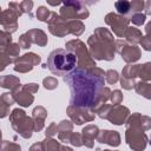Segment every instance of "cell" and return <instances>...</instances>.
Instances as JSON below:
<instances>
[{"instance_id":"52a82bcc","label":"cell","mask_w":151,"mask_h":151,"mask_svg":"<svg viewBox=\"0 0 151 151\" xmlns=\"http://www.w3.org/2000/svg\"><path fill=\"white\" fill-rule=\"evenodd\" d=\"M125 139L127 145L134 151H143L146 147L147 136L142 129L137 126H126Z\"/></svg>"},{"instance_id":"ac0fdd59","label":"cell","mask_w":151,"mask_h":151,"mask_svg":"<svg viewBox=\"0 0 151 151\" xmlns=\"http://www.w3.org/2000/svg\"><path fill=\"white\" fill-rule=\"evenodd\" d=\"M13 96H14L15 101H17L19 105L24 106V107L29 106V105L33 103V100H34L33 93L28 92V91L24 87V85H22V86L20 85L17 90H14V91H13Z\"/></svg>"},{"instance_id":"f546056e","label":"cell","mask_w":151,"mask_h":151,"mask_svg":"<svg viewBox=\"0 0 151 151\" xmlns=\"http://www.w3.org/2000/svg\"><path fill=\"white\" fill-rule=\"evenodd\" d=\"M42 145H44V150L45 151H60V149H61L60 143L57 142L55 139L51 138V137H47L42 142Z\"/></svg>"},{"instance_id":"277c9868","label":"cell","mask_w":151,"mask_h":151,"mask_svg":"<svg viewBox=\"0 0 151 151\" xmlns=\"http://www.w3.org/2000/svg\"><path fill=\"white\" fill-rule=\"evenodd\" d=\"M9 120L12 127L24 138H31L34 131V122L32 118L26 116L25 111L20 109H14L9 114Z\"/></svg>"},{"instance_id":"bcb514c9","label":"cell","mask_w":151,"mask_h":151,"mask_svg":"<svg viewBox=\"0 0 151 151\" xmlns=\"http://www.w3.org/2000/svg\"><path fill=\"white\" fill-rule=\"evenodd\" d=\"M144 9H145V15H146V14H147V15H151V0L145 2Z\"/></svg>"},{"instance_id":"cb8c5ba5","label":"cell","mask_w":151,"mask_h":151,"mask_svg":"<svg viewBox=\"0 0 151 151\" xmlns=\"http://www.w3.org/2000/svg\"><path fill=\"white\" fill-rule=\"evenodd\" d=\"M15 101L13 93H4L1 96V117H6L8 113L9 106Z\"/></svg>"},{"instance_id":"30bf717a","label":"cell","mask_w":151,"mask_h":151,"mask_svg":"<svg viewBox=\"0 0 151 151\" xmlns=\"http://www.w3.org/2000/svg\"><path fill=\"white\" fill-rule=\"evenodd\" d=\"M48 29L53 35L57 37H65L67 34H70V25L68 21L64 20L59 14L52 12L51 17L48 19Z\"/></svg>"},{"instance_id":"d6a6232c","label":"cell","mask_w":151,"mask_h":151,"mask_svg":"<svg viewBox=\"0 0 151 151\" xmlns=\"http://www.w3.org/2000/svg\"><path fill=\"white\" fill-rule=\"evenodd\" d=\"M118 79H119V76H118V72L116 70H109L105 73V80L109 84H114L118 81Z\"/></svg>"},{"instance_id":"ba28073f","label":"cell","mask_w":151,"mask_h":151,"mask_svg":"<svg viewBox=\"0 0 151 151\" xmlns=\"http://www.w3.org/2000/svg\"><path fill=\"white\" fill-rule=\"evenodd\" d=\"M19 46L21 48H28L31 46V44H37L39 46H45L47 44V37L45 34V32H42L41 29H29L26 33L21 34L19 38Z\"/></svg>"},{"instance_id":"5bb4252c","label":"cell","mask_w":151,"mask_h":151,"mask_svg":"<svg viewBox=\"0 0 151 151\" xmlns=\"http://www.w3.org/2000/svg\"><path fill=\"white\" fill-rule=\"evenodd\" d=\"M138 71H139V65H126L122 72V78H120V84L125 90H131L134 87V79L138 77Z\"/></svg>"},{"instance_id":"f35d334b","label":"cell","mask_w":151,"mask_h":151,"mask_svg":"<svg viewBox=\"0 0 151 151\" xmlns=\"http://www.w3.org/2000/svg\"><path fill=\"white\" fill-rule=\"evenodd\" d=\"M70 143L74 146H81L84 145L83 143V136L80 133H72L70 137Z\"/></svg>"},{"instance_id":"ee69618b","label":"cell","mask_w":151,"mask_h":151,"mask_svg":"<svg viewBox=\"0 0 151 151\" xmlns=\"http://www.w3.org/2000/svg\"><path fill=\"white\" fill-rule=\"evenodd\" d=\"M24 87H25L28 92H31V93H35V92H38V90H39V86H38V84H35V83L26 84V85H24Z\"/></svg>"},{"instance_id":"9c48e42d","label":"cell","mask_w":151,"mask_h":151,"mask_svg":"<svg viewBox=\"0 0 151 151\" xmlns=\"http://www.w3.org/2000/svg\"><path fill=\"white\" fill-rule=\"evenodd\" d=\"M105 22L111 27V29L113 31V33L117 37H123L126 32V29L129 28V22L130 20L126 17H123L120 14L117 13H109L105 17Z\"/></svg>"},{"instance_id":"4316f807","label":"cell","mask_w":151,"mask_h":151,"mask_svg":"<svg viewBox=\"0 0 151 151\" xmlns=\"http://www.w3.org/2000/svg\"><path fill=\"white\" fill-rule=\"evenodd\" d=\"M138 77L140 78V81L151 80V63H145V64L139 65Z\"/></svg>"},{"instance_id":"7bdbcfd3","label":"cell","mask_w":151,"mask_h":151,"mask_svg":"<svg viewBox=\"0 0 151 151\" xmlns=\"http://www.w3.org/2000/svg\"><path fill=\"white\" fill-rule=\"evenodd\" d=\"M140 45H142V47H143L144 50L151 51V37H149V35L143 37L142 40H140Z\"/></svg>"},{"instance_id":"f1b7e54d","label":"cell","mask_w":151,"mask_h":151,"mask_svg":"<svg viewBox=\"0 0 151 151\" xmlns=\"http://www.w3.org/2000/svg\"><path fill=\"white\" fill-rule=\"evenodd\" d=\"M68 25H70V32L72 34H74L76 37L81 35V33L85 29V25L80 20H70Z\"/></svg>"},{"instance_id":"ab89813d","label":"cell","mask_w":151,"mask_h":151,"mask_svg":"<svg viewBox=\"0 0 151 151\" xmlns=\"http://www.w3.org/2000/svg\"><path fill=\"white\" fill-rule=\"evenodd\" d=\"M9 44H12L11 33H7V32L2 31V32H1V48H5V47L8 46Z\"/></svg>"},{"instance_id":"7a4b0ae2","label":"cell","mask_w":151,"mask_h":151,"mask_svg":"<svg viewBox=\"0 0 151 151\" xmlns=\"http://www.w3.org/2000/svg\"><path fill=\"white\" fill-rule=\"evenodd\" d=\"M88 52L93 59L112 60L116 53V42L112 33L103 27H98L88 38Z\"/></svg>"},{"instance_id":"4fadbf2b","label":"cell","mask_w":151,"mask_h":151,"mask_svg":"<svg viewBox=\"0 0 151 151\" xmlns=\"http://www.w3.org/2000/svg\"><path fill=\"white\" fill-rule=\"evenodd\" d=\"M129 117H130V110L127 107L122 106V105H112L111 110L107 113L106 119L110 120L112 124L122 125L126 123Z\"/></svg>"},{"instance_id":"836d02e7","label":"cell","mask_w":151,"mask_h":151,"mask_svg":"<svg viewBox=\"0 0 151 151\" xmlns=\"http://www.w3.org/2000/svg\"><path fill=\"white\" fill-rule=\"evenodd\" d=\"M72 129H73V124L68 120H63L58 124V133H61V132H72Z\"/></svg>"},{"instance_id":"8992f818","label":"cell","mask_w":151,"mask_h":151,"mask_svg":"<svg viewBox=\"0 0 151 151\" xmlns=\"http://www.w3.org/2000/svg\"><path fill=\"white\" fill-rule=\"evenodd\" d=\"M59 15L66 21L81 20V19H86L90 15V12L86 8V2H83V1H66L61 6Z\"/></svg>"},{"instance_id":"b9f144b4","label":"cell","mask_w":151,"mask_h":151,"mask_svg":"<svg viewBox=\"0 0 151 151\" xmlns=\"http://www.w3.org/2000/svg\"><path fill=\"white\" fill-rule=\"evenodd\" d=\"M57 133H58V125H57L55 123H52V124L46 129V132H45L46 137H53V136L57 134Z\"/></svg>"},{"instance_id":"44dd1931","label":"cell","mask_w":151,"mask_h":151,"mask_svg":"<svg viewBox=\"0 0 151 151\" xmlns=\"http://www.w3.org/2000/svg\"><path fill=\"white\" fill-rule=\"evenodd\" d=\"M33 122H34V131H41L44 127L45 119L47 117V111L42 106H37L33 110Z\"/></svg>"},{"instance_id":"83f0119b","label":"cell","mask_w":151,"mask_h":151,"mask_svg":"<svg viewBox=\"0 0 151 151\" xmlns=\"http://www.w3.org/2000/svg\"><path fill=\"white\" fill-rule=\"evenodd\" d=\"M114 7L118 11V14H120L123 17H125V15L131 13V1H125V0L116 1L114 2Z\"/></svg>"},{"instance_id":"9a60e30c","label":"cell","mask_w":151,"mask_h":151,"mask_svg":"<svg viewBox=\"0 0 151 151\" xmlns=\"http://www.w3.org/2000/svg\"><path fill=\"white\" fill-rule=\"evenodd\" d=\"M18 15L11 11L9 8L6 11L1 12V17H0V22L2 26V31L7 32V33H13L17 31L18 28Z\"/></svg>"},{"instance_id":"e0dca14e","label":"cell","mask_w":151,"mask_h":151,"mask_svg":"<svg viewBox=\"0 0 151 151\" xmlns=\"http://www.w3.org/2000/svg\"><path fill=\"white\" fill-rule=\"evenodd\" d=\"M97 140L101 144H109L111 146H118L120 144V136L117 131L103 130V131H99Z\"/></svg>"},{"instance_id":"d4e9b609","label":"cell","mask_w":151,"mask_h":151,"mask_svg":"<svg viewBox=\"0 0 151 151\" xmlns=\"http://www.w3.org/2000/svg\"><path fill=\"white\" fill-rule=\"evenodd\" d=\"M134 90L139 96H143L146 99H151V84L146 81H138L134 84Z\"/></svg>"},{"instance_id":"d590c367","label":"cell","mask_w":151,"mask_h":151,"mask_svg":"<svg viewBox=\"0 0 151 151\" xmlns=\"http://www.w3.org/2000/svg\"><path fill=\"white\" fill-rule=\"evenodd\" d=\"M42 84H44L45 88L53 90V88H55L58 86V80L55 78H53V77H47V78H45L42 80Z\"/></svg>"},{"instance_id":"484cf974","label":"cell","mask_w":151,"mask_h":151,"mask_svg":"<svg viewBox=\"0 0 151 151\" xmlns=\"http://www.w3.org/2000/svg\"><path fill=\"white\" fill-rule=\"evenodd\" d=\"M19 51H20V46L19 44H9L8 46H6L5 48H1V53L9 57L13 61L17 59V57L19 55Z\"/></svg>"},{"instance_id":"f907efd6","label":"cell","mask_w":151,"mask_h":151,"mask_svg":"<svg viewBox=\"0 0 151 151\" xmlns=\"http://www.w3.org/2000/svg\"><path fill=\"white\" fill-rule=\"evenodd\" d=\"M150 144H151V138H150Z\"/></svg>"},{"instance_id":"e575fe53","label":"cell","mask_w":151,"mask_h":151,"mask_svg":"<svg viewBox=\"0 0 151 151\" xmlns=\"http://www.w3.org/2000/svg\"><path fill=\"white\" fill-rule=\"evenodd\" d=\"M1 151H21V147H20V145H18L15 143L4 140L2 146H1Z\"/></svg>"},{"instance_id":"f6af8a7d","label":"cell","mask_w":151,"mask_h":151,"mask_svg":"<svg viewBox=\"0 0 151 151\" xmlns=\"http://www.w3.org/2000/svg\"><path fill=\"white\" fill-rule=\"evenodd\" d=\"M29 151H45V150H44L42 142H41V143H34V144L29 147Z\"/></svg>"},{"instance_id":"8fae6325","label":"cell","mask_w":151,"mask_h":151,"mask_svg":"<svg viewBox=\"0 0 151 151\" xmlns=\"http://www.w3.org/2000/svg\"><path fill=\"white\" fill-rule=\"evenodd\" d=\"M67 114L71 118L73 123L77 125H81L87 122H92L94 119V113L92 112L91 109L86 107H79V106H72L68 105L67 107Z\"/></svg>"},{"instance_id":"6da1fadb","label":"cell","mask_w":151,"mask_h":151,"mask_svg":"<svg viewBox=\"0 0 151 151\" xmlns=\"http://www.w3.org/2000/svg\"><path fill=\"white\" fill-rule=\"evenodd\" d=\"M64 80L71 91L70 105L92 109L104 90L105 73L97 66L93 68L77 67Z\"/></svg>"},{"instance_id":"603a6c76","label":"cell","mask_w":151,"mask_h":151,"mask_svg":"<svg viewBox=\"0 0 151 151\" xmlns=\"http://www.w3.org/2000/svg\"><path fill=\"white\" fill-rule=\"evenodd\" d=\"M124 37L126 38V41L130 44V45H136L138 42H140L143 35H142V32L138 29V28H134V27H129L124 34Z\"/></svg>"},{"instance_id":"7c38bea8","label":"cell","mask_w":151,"mask_h":151,"mask_svg":"<svg viewBox=\"0 0 151 151\" xmlns=\"http://www.w3.org/2000/svg\"><path fill=\"white\" fill-rule=\"evenodd\" d=\"M40 57L34 53H26L22 57H19L14 60V71L26 73L33 68L34 65H38L40 63Z\"/></svg>"},{"instance_id":"5b68a950","label":"cell","mask_w":151,"mask_h":151,"mask_svg":"<svg viewBox=\"0 0 151 151\" xmlns=\"http://www.w3.org/2000/svg\"><path fill=\"white\" fill-rule=\"evenodd\" d=\"M66 50L73 52L77 55L79 67H81V68H93V67H96L94 59L91 57L90 52L87 51L85 44L81 40L74 39V40L67 41L66 42Z\"/></svg>"},{"instance_id":"4dcf8cb0","label":"cell","mask_w":151,"mask_h":151,"mask_svg":"<svg viewBox=\"0 0 151 151\" xmlns=\"http://www.w3.org/2000/svg\"><path fill=\"white\" fill-rule=\"evenodd\" d=\"M51 13L52 12H50L45 6H40L39 8H38V11H37V18L40 20V21H48V19H50V17H51Z\"/></svg>"},{"instance_id":"1f68e13d","label":"cell","mask_w":151,"mask_h":151,"mask_svg":"<svg viewBox=\"0 0 151 151\" xmlns=\"http://www.w3.org/2000/svg\"><path fill=\"white\" fill-rule=\"evenodd\" d=\"M145 19H146V15H145V13H133L131 17H130V21L132 22V24H134V25H137V26H140V25H143L144 22H145Z\"/></svg>"},{"instance_id":"c3c4849f","label":"cell","mask_w":151,"mask_h":151,"mask_svg":"<svg viewBox=\"0 0 151 151\" xmlns=\"http://www.w3.org/2000/svg\"><path fill=\"white\" fill-rule=\"evenodd\" d=\"M60 151H73V150H72L71 147H68V146H63V145H61Z\"/></svg>"},{"instance_id":"74e56055","label":"cell","mask_w":151,"mask_h":151,"mask_svg":"<svg viewBox=\"0 0 151 151\" xmlns=\"http://www.w3.org/2000/svg\"><path fill=\"white\" fill-rule=\"evenodd\" d=\"M145 6V2L144 1H140V0H134V1H131V13H140L142 9L144 8Z\"/></svg>"},{"instance_id":"ffe728a7","label":"cell","mask_w":151,"mask_h":151,"mask_svg":"<svg viewBox=\"0 0 151 151\" xmlns=\"http://www.w3.org/2000/svg\"><path fill=\"white\" fill-rule=\"evenodd\" d=\"M81 136H83V143L85 146L87 147H93L94 145V139L98 137L99 134V130L96 125H87L81 131Z\"/></svg>"},{"instance_id":"7402d4cb","label":"cell","mask_w":151,"mask_h":151,"mask_svg":"<svg viewBox=\"0 0 151 151\" xmlns=\"http://www.w3.org/2000/svg\"><path fill=\"white\" fill-rule=\"evenodd\" d=\"M0 84L4 88H9V90L14 91L20 86V80H19V78H17L12 74H7V76L1 77Z\"/></svg>"},{"instance_id":"681fc988","label":"cell","mask_w":151,"mask_h":151,"mask_svg":"<svg viewBox=\"0 0 151 151\" xmlns=\"http://www.w3.org/2000/svg\"><path fill=\"white\" fill-rule=\"evenodd\" d=\"M104 151H113V150H104ZM114 151H117V150H114Z\"/></svg>"},{"instance_id":"7dc6e473","label":"cell","mask_w":151,"mask_h":151,"mask_svg":"<svg viewBox=\"0 0 151 151\" xmlns=\"http://www.w3.org/2000/svg\"><path fill=\"white\" fill-rule=\"evenodd\" d=\"M145 32H146V35L151 37V21L145 26Z\"/></svg>"},{"instance_id":"2e32d148","label":"cell","mask_w":151,"mask_h":151,"mask_svg":"<svg viewBox=\"0 0 151 151\" xmlns=\"http://www.w3.org/2000/svg\"><path fill=\"white\" fill-rule=\"evenodd\" d=\"M126 126H137L143 131H146L151 129V118L136 112L129 117V119L126 120Z\"/></svg>"},{"instance_id":"d6986e66","label":"cell","mask_w":151,"mask_h":151,"mask_svg":"<svg viewBox=\"0 0 151 151\" xmlns=\"http://www.w3.org/2000/svg\"><path fill=\"white\" fill-rule=\"evenodd\" d=\"M120 55L127 64H131V63L137 61L140 58V50L136 45H126L125 44L120 51Z\"/></svg>"},{"instance_id":"8d00e7d4","label":"cell","mask_w":151,"mask_h":151,"mask_svg":"<svg viewBox=\"0 0 151 151\" xmlns=\"http://www.w3.org/2000/svg\"><path fill=\"white\" fill-rule=\"evenodd\" d=\"M110 100L113 105H119L122 101H123V94L119 90H114L113 92H111V97H110Z\"/></svg>"},{"instance_id":"60d3db41","label":"cell","mask_w":151,"mask_h":151,"mask_svg":"<svg viewBox=\"0 0 151 151\" xmlns=\"http://www.w3.org/2000/svg\"><path fill=\"white\" fill-rule=\"evenodd\" d=\"M20 6H21L22 13H28L29 17L32 18L31 9H32V7H33V2H32V1H21V2H20Z\"/></svg>"},{"instance_id":"3957f363","label":"cell","mask_w":151,"mask_h":151,"mask_svg":"<svg viewBox=\"0 0 151 151\" xmlns=\"http://www.w3.org/2000/svg\"><path fill=\"white\" fill-rule=\"evenodd\" d=\"M77 64L78 59L73 52L66 48H57L47 57L46 67H48L54 76H61L65 78L77 68Z\"/></svg>"}]
</instances>
